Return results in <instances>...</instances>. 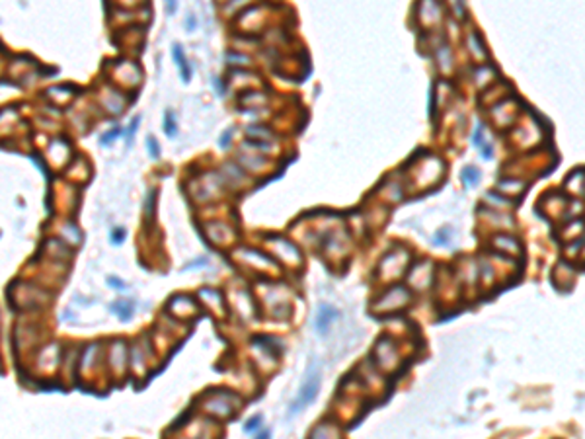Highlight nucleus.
Returning <instances> with one entry per match:
<instances>
[{
    "instance_id": "obj_1",
    "label": "nucleus",
    "mask_w": 585,
    "mask_h": 439,
    "mask_svg": "<svg viewBox=\"0 0 585 439\" xmlns=\"http://www.w3.org/2000/svg\"><path fill=\"white\" fill-rule=\"evenodd\" d=\"M320 383H322V377H320V371L314 369L306 375L300 391L296 393V398L291 402V408H289V414H296L300 412L304 406H308L310 402H314V398L318 396V391H320Z\"/></svg>"
},
{
    "instance_id": "obj_2",
    "label": "nucleus",
    "mask_w": 585,
    "mask_h": 439,
    "mask_svg": "<svg viewBox=\"0 0 585 439\" xmlns=\"http://www.w3.org/2000/svg\"><path fill=\"white\" fill-rule=\"evenodd\" d=\"M338 316H339V312H338L334 306H330V304H322V306L318 308V314H316V318H314L316 330H318L320 334H326V332L330 330L332 322H334V320H338Z\"/></svg>"
},
{
    "instance_id": "obj_3",
    "label": "nucleus",
    "mask_w": 585,
    "mask_h": 439,
    "mask_svg": "<svg viewBox=\"0 0 585 439\" xmlns=\"http://www.w3.org/2000/svg\"><path fill=\"white\" fill-rule=\"evenodd\" d=\"M172 57H174V61L178 63V69H180V74H181L183 82H187V80L191 78V72H189L187 61H185V57H183V51H181V47H180V45H174V49H172Z\"/></svg>"
},
{
    "instance_id": "obj_4",
    "label": "nucleus",
    "mask_w": 585,
    "mask_h": 439,
    "mask_svg": "<svg viewBox=\"0 0 585 439\" xmlns=\"http://www.w3.org/2000/svg\"><path fill=\"white\" fill-rule=\"evenodd\" d=\"M462 182H464V185H468V187L478 185V182H480V170L474 168V166H466V168L462 170Z\"/></svg>"
},
{
    "instance_id": "obj_5",
    "label": "nucleus",
    "mask_w": 585,
    "mask_h": 439,
    "mask_svg": "<svg viewBox=\"0 0 585 439\" xmlns=\"http://www.w3.org/2000/svg\"><path fill=\"white\" fill-rule=\"evenodd\" d=\"M495 244H497L499 248L509 250V252H519V244H517V240H515L513 236H505V234L495 236Z\"/></svg>"
},
{
    "instance_id": "obj_6",
    "label": "nucleus",
    "mask_w": 585,
    "mask_h": 439,
    "mask_svg": "<svg viewBox=\"0 0 585 439\" xmlns=\"http://www.w3.org/2000/svg\"><path fill=\"white\" fill-rule=\"evenodd\" d=\"M207 408H209L211 412H217L219 416H228V414H232V408H230V404H225V402H217V400L209 402V404H207Z\"/></svg>"
},
{
    "instance_id": "obj_7",
    "label": "nucleus",
    "mask_w": 585,
    "mask_h": 439,
    "mask_svg": "<svg viewBox=\"0 0 585 439\" xmlns=\"http://www.w3.org/2000/svg\"><path fill=\"white\" fill-rule=\"evenodd\" d=\"M468 45L472 47V51H474L478 57H484V55H486V51H484V45L480 43V39H478V35H476V33H472V35L468 37Z\"/></svg>"
},
{
    "instance_id": "obj_8",
    "label": "nucleus",
    "mask_w": 585,
    "mask_h": 439,
    "mask_svg": "<svg viewBox=\"0 0 585 439\" xmlns=\"http://www.w3.org/2000/svg\"><path fill=\"white\" fill-rule=\"evenodd\" d=\"M248 135L250 137H271V131L270 129H260V125H250L248 127Z\"/></svg>"
},
{
    "instance_id": "obj_9",
    "label": "nucleus",
    "mask_w": 585,
    "mask_h": 439,
    "mask_svg": "<svg viewBox=\"0 0 585 439\" xmlns=\"http://www.w3.org/2000/svg\"><path fill=\"white\" fill-rule=\"evenodd\" d=\"M486 199H488V201H494L495 205H511V199L501 197V195H497V193H494V191H488V193H486Z\"/></svg>"
},
{
    "instance_id": "obj_10",
    "label": "nucleus",
    "mask_w": 585,
    "mask_h": 439,
    "mask_svg": "<svg viewBox=\"0 0 585 439\" xmlns=\"http://www.w3.org/2000/svg\"><path fill=\"white\" fill-rule=\"evenodd\" d=\"M164 125H166V135H168V137H174V135H176V123H174L170 112H168L166 117H164Z\"/></svg>"
},
{
    "instance_id": "obj_11",
    "label": "nucleus",
    "mask_w": 585,
    "mask_h": 439,
    "mask_svg": "<svg viewBox=\"0 0 585 439\" xmlns=\"http://www.w3.org/2000/svg\"><path fill=\"white\" fill-rule=\"evenodd\" d=\"M260 422H262V416H260V414L254 416V418H250V420L246 422V426H244V432H256V430L260 428Z\"/></svg>"
},
{
    "instance_id": "obj_12",
    "label": "nucleus",
    "mask_w": 585,
    "mask_h": 439,
    "mask_svg": "<svg viewBox=\"0 0 585 439\" xmlns=\"http://www.w3.org/2000/svg\"><path fill=\"white\" fill-rule=\"evenodd\" d=\"M226 59L228 61H232V63H242V65H246L250 59L248 57H244V55H238V53H228L226 55Z\"/></svg>"
},
{
    "instance_id": "obj_13",
    "label": "nucleus",
    "mask_w": 585,
    "mask_h": 439,
    "mask_svg": "<svg viewBox=\"0 0 585 439\" xmlns=\"http://www.w3.org/2000/svg\"><path fill=\"white\" fill-rule=\"evenodd\" d=\"M501 189H507V191H513V187H523L521 182H499L497 184Z\"/></svg>"
},
{
    "instance_id": "obj_14",
    "label": "nucleus",
    "mask_w": 585,
    "mask_h": 439,
    "mask_svg": "<svg viewBox=\"0 0 585 439\" xmlns=\"http://www.w3.org/2000/svg\"><path fill=\"white\" fill-rule=\"evenodd\" d=\"M248 146H254V148H260V150H273V145H268V143H264V141H250V143H246Z\"/></svg>"
},
{
    "instance_id": "obj_15",
    "label": "nucleus",
    "mask_w": 585,
    "mask_h": 439,
    "mask_svg": "<svg viewBox=\"0 0 585 439\" xmlns=\"http://www.w3.org/2000/svg\"><path fill=\"white\" fill-rule=\"evenodd\" d=\"M146 145H148V150H150V156H152V158H158V154H160V150H158V146L154 145V139H152V137H148V141H146Z\"/></svg>"
},
{
    "instance_id": "obj_16",
    "label": "nucleus",
    "mask_w": 585,
    "mask_h": 439,
    "mask_svg": "<svg viewBox=\"0 0 585 439\" xmlns=\"http://www.w3.org/2000/svg\"><path fill=\"white\" fill-rule=\"evenodd\" d=\"M492 154H494L492 145H490V143H484V148H482V156H484L486 160H490V158H492Z\"/></svg>"
},
{
    "instance_id": "obj_17",
    "label": "nucleus",
    "mask_w": 585,
    "mask_h": 439,
    "mask_svg": "<svg viewBox=\"0 0 585 439\" xmlns=\"http://www.w3.org/2000/svg\"><path fill=\"white\" fill-rule=\"evenodd\" d=\"M482 131H484V127H482V125H478V129H476V133H474V137H472L474 145H480V139H482Z\"/></svg>"
},
{
    "instance_id": "obj_18",
    "label": "nucleus",
    "mask_w": 585,
    "mask_h": 439,
    "mask_svg": "<svg viewBox=\"0 0 585 439\" xmlns=\"http://www.w3.org/2000/svg\"><path fill=\"white\" fill-rule=\"evenodd\" d=\"M232 133H234V131H232V129H228V131L223 135V141H221V146H223V148H226V146H228V141H230V135H232Z\"/></svg>"
},
{
    "instance_id": "obj_19",
    "label": "nucleus",
    "mask_w": 585,
    "mask_h": 439,
    "mask_svg": "<svg viewBox=\"0 0 585 439\" xmlns=\"http://www.w3.org/2000/svg\"><path fill=\"white\" fill-rule=\"evenodd\" d=\"M271 438V432H264V434H260L256 439H270Z\"/></svg>"
}]
</instances>
